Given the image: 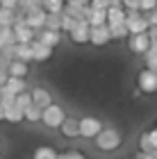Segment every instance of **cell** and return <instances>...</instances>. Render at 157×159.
I'll list each match as a JSON object with an SVG mask.
<instances>
[{
  "instance_id": "6da1fadb",
  "label": "cell",
  "mask_w": 157,
  "mask_h": 159,
  "mask_svg": "<svg viewBox=\"0 0 157 159\" xmlns=\"http://www.w3.org/2000/svg\"><path fill=\"white\" fill-rule=\"evenodd\" d=\"M125 11H127V9H125ZM125 25H127V30H130V34H139V32H148V30H150V23H148L146 14L141 11V9L127 11Z\"/></svg>"
},
{
  "instance_id": "7a4b0ae2",
  "label": "cell",
  "mask_w": 157,
  "mask_h": 159,
  "mask_svg": "<svg viewBox=\"0 0 157 159\" xmlns=\"http://www.w3.org/2000/svg\"><path fill=\"white\" fill-rule=\"evenodd\" d=\"M96 146L105 150V152H109V150H116L121 146V134L118 129L114 127H107V129H100V134L96 136Z\"/></svg>"
},
{
  "instance_id": "3957f363",
  "label": "cell",
  "mask_w": 157,
  "mask_h": 159,
  "mask_svg": "<svg viewBox=\"0 0 157 159\" xmlns=\"http://www.w3.org/2000/svg\"><path fill=\"white\" fill-rule=\"evenodd\" d=\"M64 118H66V114L59 105L50 102L48 107H44V111H41V123H44L46 127H62Z\"/></svg>"
},
{
  "instance_id": "277c9868",
  "label": "cell",
  "mask_w": 157,
  "mask_h": 159,
  "mask_svg": "<svg viewBox=\"0 0 157 159\" xmlns=\"http://www.w3.org/2000/svg\"><path fill=\"white\" fill-rule=\"evenodd\" d=\"M137 82H139V91L153 96V93H157V70H153V68L146 66V68L137 75Z\"/></svg>"
},
{
  "instance_id": "5b68a950",
  "label": "cell",
  "mask_w": 157,
  "mask_h": 159,
  "mask_svg": "<svg viewBox=\"0 0 157 159\" xmlns=\"http://www.w3.org/2000/svg\"><path fill=\"white\" fill-rule=\"evenodd\" d=\"M12 27H14V34H16V43H30V41H34V27L27 25V20H25L23 14H18L16 23H14Z\"/></svg>"
},
{
  "instance_id": "8992f818",
  "label": "cell",
  "mask_w": 157,
  "mask_h": 159,
  "mask_svg": "<svg viewBox=\"0 0 157 159\" xmlns=\"http://www.w3.org/2000/svg\"><path fill=\"white\" fill-rule=\"evenodd\" d=\"M103 129V123L98 118H91V116H84L80 118V136H87V139H96Z\"/></svg>"
},
{
  "instance_id": "52a82bcc",
  "label": "cell",
  "mask_w": 157,
  "mask_h": 159,
  "mask_svg": "<svg viewBox=\"0 0 157 159\" xmlns=\"http://www.w3.org/2000/svg\"><path fill=\"white\" fill-rule=\"evenodd\" d=\"M150 34L148 32H139V34H132L130 37V43H127V46H130V50L134 55H146L148 52V48H150Z\"/></svg>"
},
{
  "instance_id": "ba28073f",
  "label": "cell",
  "mask_w": 157,
  "mask_h": 159,
  "mask_svg": "<svg viewBox=\"0 0 157 159\" xmlns=\"http://www.w3.org/2000/svg\"><path fill=\"white\" fill-rule=\"evenodd\" d=\"M91 37V23L87 18H80L77 20V25L71 30V39H73L75 43H87Z\"/></svg>"
},
{
  "instance_id": "9c48e42d",
  "label": "cell",
  "mask_w": 157,
  "mask_h": 159,
  "mask_svg": "<svg viewBox=\"0 0 157 159\" xmlns=\"http://www.w3.org/2000/svg\"><path fill=\"white\" fill-rule=\"evenodd\" d=\"M89 41L94 46H105L107 41H112V32H109V25L103 23V25H91V37Z\"/></svg>"
},
{
  "instance_id": "30bf717a",
  "label": "cell",
  "mask_w": 157,
  "mask_h": 159,
  "mask_svg": "<svg viewBox=\"0 0 157 159\" xmlns=\"http://www.w3.org/2000/svg\"><path fill=\"white\" fill-rule=\"evenodd\" d=\"M46 18H48V11L44 9V5L34 7V9H30V11H25L27 25H32L34 30H37V27H46Z\"/></svg>"
},
{
  "instance_id": "8fae6325",
  "label": "cell",
  "mask_w": 157,
  "mask_h": 159,
  "mask_svg": "<svg viewBox=\"0 0 157 159\" xmlns=\"http://www.w3.org/2000/svg\"><path fill=\"white\" fill-rule=\"evenodd\" d=\"M2 109H5V120H9V123H21V120L25 118V111L18 107L16 100H12V102H5Z\"/></svg>"
},
{
  "instance_id": "7c38bea8",
  "label": "cell",
  "mask_w": 157,
  "mask_h": 159,
  "mask_svg": "<svg viewBox=\"0 0 157 159\" xmlns=\"http://www.w3.org/2000/svg\"><path fill=\"white\" fill-rule=\"evenodd\" d=\"M32 55H34V61H46L53 55V46H48L41 39H37V41H32Z\"/></svg>"
},
{
  "instance_id": "4fadbf2b",
  "label": "cell",
  "mask_w": 157,
  "mask_h": 159,
  "mask_svg": "<svg viewBox=\"0 0 157 159\" xmlns=\"http://www.w3.org/2000/svg\"><path fill=\"white\" fill-rule=\"evenodd\" d=\"M139 148L144 150V152H153L157 148V127L155 129H148L139 136Z\"/></svg>"
},
{
  "instance_id": "5bb4252c",
  "label": "cell",
  "mask_w": 157,
  "mask_h": 159,
  "mask_svg": "<svg viewBox=\"0 0 157 159\" xmlns=\"http://www.w3.org/2000/svg\"><path fill=\"white\" fill-rule=\"evenodd\" d=\"M62 134L68 136V139H75V136H80V120L77 118H64L62 123Z\"/></svg>"
},
{
  "instance_id": "9a60e30c",
  "label": "cell",
  "mask_w": 157,
  "mask_h": 159,
  "mask_svg": "<svg viewBox=\"0 0 157 159\" xmlns=\"http://www.w3.org/2000/svg\"><path fill=\"white\" fill-rule=\"evenodd\" d=\"M16 46V34H14L12 25H0V48Z\"/></svg>"
},
{
  "instance_id": "2e32d148",
  "label": "cell",
  "mask_w": 157,
  "mask_h": 159,
  "mask_svg": "<svg viewBox=\"0 0 157 159\" xmlns=\"http://www.w3.org/2000/svg\"><path fill=\"white\" fill-rule=\"evenodd\" d=\"M32 102L39 105L41 109H44V107H48V105L53 102V96H50L46 89H34V91H32Z\"/></svg>"
},
{
  "instance_id": "e0dca14e",
  "label": "cell",
  "mask_w": 157,
  "mask_h": 159,
  "mask_svg": "<svg viewBox=\"0 0 157 159\" xmlns=\"http://www.w3.org/2000/svg\"><path fill=\"white\" fill-rule=\"evenodd\" d=\"M16 59H23V61H32L34 55H32V41L30 43H16V50H14Z\"/></svg>"
},
{
  "instance_id": "ac0fdd59",
  "label": "cell",
  "mask_w": 157,
  "mask_h": 159,
  "mask_svg": "<svg viewBox=\"0 0 157 159\" xmlns=\"http://www.w3.org/2000/svg\"><path fill=\"white\" fill-rule=\"evenodd\" d=\"M125 16V7H107V23H123Z\"/></svg>"
},
{
  "instance_id": "d6986e66",
  "label": "cell",
  "mask_w": 157,
  "mask_h": 159,
  "mask_svg": "<svg viewBox=\"0 0 157 159\" xmlns=\"http://www.w3.org/2000/svg\"><path fill=\"white\" fill-rule=\"evenodd\" d=\"M7 73L16 75V77H25L27 75V64L23 59H12V64L7 66Z\"/></svg>"
},
{
  "instance_id": "ffe728a7",
  "label": "cell",
  "mask_w": 157,
  "mask_h": 159,
  "mask_svg": "<svg viewBox=\"0 0 157 159\" xmlns=\"http://www.w3.org/2000/svg\"><path fill=\"white\" fill-rule=\"evenodd\" d=\"M89 23L91 25H103L107 23V9H98V7H91L89 9Z\"/></svg>"
},
{
  "instance_id": "44dd1931",
  "label": "cell",
  "mask_w": 157,
  "mask_h": 159,
  "mask_svg": "<svg viewBox=\"0 0 157 159\" xmlns=\"http://www.w3.org/2000/svg\"><path fill=\"white\" fill-rule=\"evenodd\" d=\"M5 86L12 93H16V96H18L21 91H25V80L23 77H16V75H9V77H7V82H5Z\"/></svg>"
},
{
  "instance_id": "7402d4cb",
  "label": "cell",
  "mask_w": 157,
  "mask_h": 159,
  "mask_svg": "<svg viewBox=\"0 0 157 159\" xmlns=\"http://www.w3.org/2000/svg\"><path fill=\"white\" fill-rule=\"evenodd\" d=\"M18 18L16 9H9V7H0V25H14Z\"/></svg>"
},
{
  "instance_id": "603a6c76",
  "label": "cell",
  "mask_w": 157,
  "mask_h": 159,
  "mask_svg": "<svg viewBox=\"0 0 157 159\" xmlns=\"http://www.w3.org/2000/svg\"><path fill=\"white\" fill-rule=\"evenodd\" d=\"M109 25V32H112V39H125L127 34H130V30H127L125 20L123 23H107Z\"/></svg>"
},
{
  "instance_id": "cb8c5ba5",
  "label": "cell",
  "mask_w": 157,
  "mask_h": 159,
  "mask_svg": "<svg viewBox=\"0 0 157 159\" xmlns=\"http://www.w3.org/2000/svg\"><path fill=\"white\" fill-rule=\"evenodd\" d=\"M39 39L44 41V43H48V46L55 48L57 43H59V30H48V27H46V30L39 34Z\"/></svg>"
},
{
  "instance_id": "d4e9b609",
  "label": "cell",
  "mask_w": 157,
  "mask_h": 159,
  "mask_svg": "<svg viewBox=\"0 0 157 159\" xmlns=\"http://www.w3.org/2000/svg\"><path fill=\"white\" fill-rule=\"evenodd\" d=\"M41 5H44V9L48 14H62L66 2H62V0H41Z\"/></svg>"
},
{
  "instance_id": "484cf974",
  "label": "cell",
  "mask_w": 157,
  "mask_h": 159,
  "mask_svg": "<svg viewBox=\"0 0 157 159\" xmlns=\"http://www.w3.org/2000/svg\"><path fill=\"white\" fill-rule=\"evenodd\" d=\"M41 107L39 105H30V107H25V120H30V123H37V120H41Z\"/></svg>"
},
{
  "instance_id": "4316f807",
  "label": "cell",
  "mask_w": 157,
  "mask_h": 159,
  "mask_svg": "<svg viewBox=\"0 0 157 159\" xmlns=\"http://www.w3.org/2000/svg\"><path fill=\"white\" fill-rule=\"evenodd\" d=\"M34 7H41V0H18V5H16V11L25 16V11L34 9Z\"/></svg>"
},
{
  "instance_id": "83f0119b",
  "label": "cell",
  "mask_w": 157,
  "mask_h": 159,
  "mask_svg": "<svg viewBox=\"0 0 157 159\" xmlns=\"http://www.w3.org/2000/svg\"><path fill=\"white\" fill-rule=\"evenodd\" d=\"M77 20L80 18H75V16H71L68 11H62V30H66L68 34H71V30L77 25Z\"/></svg>"
},
{
  "instance_id": "f1b7e54d",
  "label": "cell",
  "mask_w": 157,
  "mask_h": 159,
  "mask_svg": "<svg viewBox=\"0 0 157 159\" xmlns=\"http://www.w3.org/2000/svg\"><path fill=\"white\" fill-rule=\"evenodd\" d=\"M46 27L48 30H62V14H48Z\"/></svg>"
},
{
  "instance_id": "f546056e",
  "label": "cell",
  "mask_w": 157,
  "mask_h": 159,
  "mask_svg": "<svg viewBox=\"0 0 157 159\" xmlns=\"http://www.w3.org/2000/svg\"><path fill=\"white\" fill-rule=\"evenodd\" d=\"M34 159H57V152L53 148H39L34 150Z\"/></svg>"
},
{
  "instance_id": "4dcf8cb0",
  "label": "cell",
  "mask_w": 157,
  "mask_h": 159,
  "mask_svg": "<svg viewBox=\"0 0 157 159\" xmlns=\"http://www.w3.org/2000/svg\"><path fill=\"white\" fill-rule=\"evenodd\" d=\"M16 102H18V107L25 111V107H30L32 105V93H25V91H21L18 96H16Z\"/></svg>"
},
{
  "instance_id": "1f68e13d",
  "label": "cell",
  "mask_w": 157,
  "mask_h": 159,
  "mask_svg": "<svg viewBox=\"0 0 157 159\" xmlns=\"http://www.w3.org/2000/svg\"><path fill=\"white\" fill-rule=\"evenodd\" d=\"M157 7V0H141V11H150Z\"/></svg>"
},
{
  "instance_id": "d6a6232c",
  "label": "cell",
  "mask_w": 157,
  "mask_h": 159,
  "mask_svg": "<svg viewBox=\"0 0 157 159\" xmlns=\"http://www.w3.org/2000/svg\"><path fill=\"white\" fill-rule=\"evenodd\" d=\"M57 159H87V157H82L80 152H62L57 155Z\"/></svg>"
},
{
  "instance_id": "836d02e7",
  "label": "cell",
  "mask_w": 157,
  "mask_h": 159,
  "mask_svg": "<svg viewBox=\"0 0 157 159\" xmlns=\"http://www.w3.org/2000/svg\"><path fill=\"white\" fill-rule=\"evenodd\" d=\"M146 66L157 70V55H146Z\"/></svg>"
},
{
  "instance_id": "e575fe53",
  "label": "cell",
  "mask_w": 157,
  "mask_h": 159,
  "mask_svg": "<svg viewBox=\"0 0 157 159\" xmlns=\"http://www.w3.org/2000/svg\"><path fill=\"white\" fill-rule=\"evenodd\" d=\"M137 157H139V159H157V155H155V152H144V150H141Z\"/></svg>"
},
{
  "instance_id": "d590c367",
  "label": "cell",
  "mask_w": 157,
  "mask_h": 159,
  "mask_svg": "<svg viewBox=\"0 0 157 159\" xmlns=\"http://www.w3.org/2000/svg\"><path fill=\"white\" fill-rule=\"evenodd\" d=\"M146 55H157V39L150 41V48H148V52Z\"/></svg>"
},
{
  "instance_id": "8d00e7d4",
  "label": "cell",
  "mask_w": 157,
  "mask_h": 159,
  "mask_svg": "<svg viewBox=\"0 0 157 159\" xmlns=\"http://www.w3.org/2000/svg\"><path fill=\"white\" fill-rule=\"evenodd\" d=\"M148 34H150V39H157V25H150V30H148Z\"/></svg>"
},
{
  "instance_id": "74e56055",
  "label": "cell",
  "mask_w": 157,
  "mask_h": 159,
  "mask_svg": "<svg viewBox=\"0 0 157 159\" xmlns=\"http://www.w3.org/2000/svg\"><path fill=\"white\" fill-rule=\"evenodd\" d=\"M62 2H66V0H62Z\"/></svg>"
},
{
  "instance_id": "f35d334b",
  "label": "cell",
  "mask_w": 157,
  "mask_h": 159,
  "mask_svg": "<svg viewBox=\"0 0 157 159\" xmlns=\"http://www.w3.org/2000/svg\"><path fill=\"white\" fill-rule=\"evenodd\" d=\"M134 159H139V157H134Z\"/></svg>"
},
{
  "instance_id": "ab89813d",
  "label": "cell",
  "mask_w": 157,
  "mask_h": 159,
  "mask_svg": "<svg viewBox=\"0 0 157 159\" xmlns=\"http://www.w3.org/2000/svg\"><path fill=\"white\" fill-rule=\"evenodd\" d=\"M0 148H2V146H0Z\"/></svg>"
}]
</instances>
